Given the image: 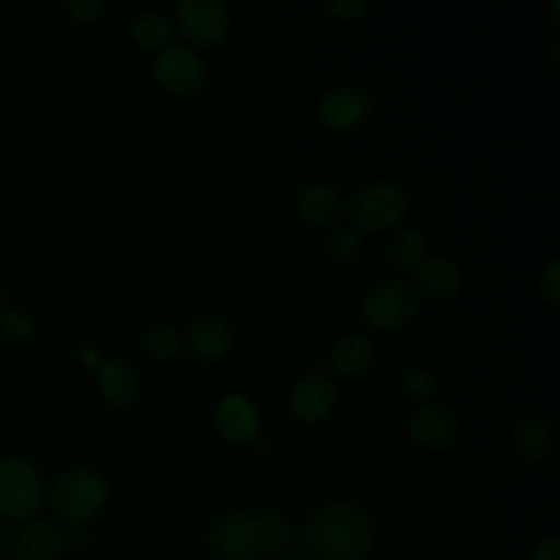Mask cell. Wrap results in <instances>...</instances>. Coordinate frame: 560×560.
Masks as SVG:
<instances>
[{
    "label": "cell",
    "instance_id": "obj_1",
    "mask_svg": "<svg viewBox=\"0 0 560 560\" xmlns=\"http://www.w3.org/2000/svg\"><path fill=\"white\" fill-rule=\"evenodd\" d=\"M293 536L287 514L273 508H252L219 516L206 536L219 560H260L282 551Z\"/></svg>",
    "mask_w": 560,
    "mask_h": 560
},
{
    "label": "cell",
    "instance_id": "obj_2",
    "mask_svg": "<svg viewBox=\"0 0 560 560\" xmlns=\"http://www.w3.org/2000/svg\"><path fill=\"white\" fill-rule=\"evenodd\" d=\"M374 534L363 508L332 501L311 512L300 529V545L313 560H359L372 549Z\"/></svg>",
    "mask_w": 560,
    "mask_h": 560
},
{
    "label": "cell",
    "instance_id": "obj_3",
    "mask_svg": "<svg viewBox=\"0 0 560 560\" xmlns=\"http://www.w3.org/2000/svg\"><path fill=\"white\" fill-rule=\"evenodd\" d=\"M109 486L105 477L88 466L63 470L50 490V501L57 516L70 527L90 521L107 501Z\"/></svg>",
    "mask_w": 560,
    "mask_h": 560
},
{
    "label": "cell",
    "instance_id": "obj_4",
    "mask_svg": "<svg viewBox=\"0 0 560 560\" xmlns=\"http://www.w3.org/2000/svg\"><path fill=\"white\" fill-rule=\"evenodd\" d=\"M44 505V481L37 468L18 455L0 457V514L28 521Z\"/></svg>",
    "mask_w": 560,
    "mask_h": 560
},
{
    "label": "cell",
    "instance_id": "obj_5",
    "mask_svg": "<svg viewBox=\"0 0 560 560\" xmlns=\"http://www.w3.org/2000/svg\"><path fill=\"white\" fill-rule=\"evenodd\" d=\"M348 212L354 228L383 230L405 217L407 195L402 192V188L389 182L365 184L357 188L350 197Z\"/></svg>",
    "mask_w": 560,
    "mask_h": 560
},
{
    "label": "cell",
    "instance_id": "obj_6",
    "mask_svg": "<svg viewBox=\"0 0 560 560\" xmlns=\"http://www.w3.org/2000/svg\"><path fill=\"white\" fill-rule=\"evenodd\" d=\"M416 313V291L400 278L378 280L363 298V317L381 330L405 326Z\"/></svg>",
    "mask_w": 560,
    "mask_h": 560
},
{
    "label": "cell",
    "instance_id": "obj_7",
    "mask_svg": "<svg viewBox=\"0 0 560 560\" xmlns=\"http://www.w3.org/2000/svg\"><path fill=\"white\" fill-rule=\"evenodd\" d=\"M155 77L168 92L186 96L203 83V61L192 48L171 44L155 59Z\"/></svg>",
    "mask_w": 560,
    "mask_h": 560
},
{
    "label": "cell",
    "instance_id": "obj_8",
    "mask_svg": "<svg viewBox=\"0 0 560 560\" xmlns=\"http://www.w3.org/2000/svg\"><path fill=\"white\" fill-rule=\"evenodd\" d=\"M177 24L195 44H214L230 24L228 7L221 0H182L177 4Z\"/></svg>",
    "mask_w": 560,
    "mask_h": 560
},
{
    "label": "cell",
    "instance_id": "obj_9",
    "mask_svg": "<svg viewBox=\"0 0 560 560\" xmlns=\"http://www.w3.org/2000/svg\"><path fill=\"white\" fill-rule=\"evenodd\" d=\"M317 112L328 127L350 131L368 120L372 112V98L363 88L339 85L322 98Z\"/></svg>",
    "mask_w": 560,
    "mask_h": 560
},
{
    "label": "cell",
    "instance_id": "obj_10",
    "mask_svg": "<svg viewBox=\"0 0 560 560\" xmlns=\"http://www.w3.org/2000/svg\"><path fill=\"white\" fill-rule=\"evenodd\" d=\"M66 545V534L52 521L26 523L13 540V560H57Z\"/></svg>",
    "mask_w": 560,
    "mask_h": 560
},
{
    "label": "cell",
    "instance_id": "obj_11",
    "mask_svg": "<svg viewBox=\"0 0 560 560\" xmlns=\"http://www.w3.org/2000/svg\"><path fill=\"white\" fill-rule=\"evenodd\" d=\"M214 422L219 433L230 442H252L258 433V411L245 394H228L221 398Z\"/></svg>",
    "mask_w": 560,
    "mask_h": 560
},
{
    "label": "cell",
    "instance_id": "obj_12",
    "mask_svg": "<svg viewBox=\"0 0 560 560\" xmlns=\"http://www.w3.org/2000/svg\"><path fill=\"white\" fill-rule=\"evenodd\" d=\"M337 389L335 383L322 374L313 372L304 376L291 392V409L304 422L322 420L335 405Z\"/></svg>",
    "mask_w": 560,
    "mask_h": 560
},
{
    "label": "cell",
    "instance_id": "obj_13",
    "mask_svg": "<svg viewBox=\"0 0 560 560\" xmlns=\"http://www.w3.org/2000/svg\"><path fill=\"white\" fill-rule=\"evenodd\" d=\"M409 433L427 448H444L455 438V420L444 407L427 402L409 416Z\"/></svg>",
    "mask_w": 560,
    "mask_h": 560
},
{
    "label": "cell",
    "instance_id": "obj_14",
    "mask_svg": "<svg viewBox=\"0 0 560 560\" xmlns=\"http://www.w3.org/2000/svg\"><path fill=\"white\" fill-rule=\"evenodd\" d=\"M232 346V328L225 319L208 315L197 319L188 330V350L201 361L223 357Z\"/></svg>",
    "mask_w": 560,
    "mask_h": 560
},
{
    "label": "cell",
    "instance_id": "obj_15",
    "mask_svg": "<svg viewBox=\"0 0 560 560\" xmlns=\"http://www.w3.org/2000/svg\"><path fill=\"white\" fill-rule=\"evenodd\" d=\"M98 385L114 407H129L138 396V376L125 359H107L98 368Z\"/></svg>",
    "mask_w": 560,
    "mask_h": 560
},
{
    "label": "cell",
    "instance_id": "obj_16",
    "mask_svg": "<svg viewBox=\"0 0 560 560\" xmlns=\"http://www.w3.org/2000/svg\"><path fill=\"white\" fill-rule=\"evenodd\" d=\"M298 212L308 223L328 225L341 214V195L328 184H308L298 192Z\"/></svg>",
    "mask_w": 560,
    "mask_h": 560
},
{
    "label": "cell",
    "instance_id": "obj_17",
    "mask_svg": "<svg viewBox=\"0 0 560 560\" xmlns=\"http://www.w3.org/2000/svg\"><path fill=\"white\" fill-rule=\"evenodd\" d=\"M418 284L429 298L446 300L459 293L464 284V276L455 262L446 258H433V260H424L418 267Z\"/></svg>",
    "mask_w": 560,
    "mask_h": 560
},
{
    "label": "cell",
    "instance_id": "obj_18",
    "mask_svg": "<svg viewBox=\"0 0 560 560\" xmlns=\"http://www.w3.org/2000/svg\"><path fill=\"white\" fill-rule=\"evenodd\" d=\"M512 442H514V448L518 451L521 457L542 459L549 451L551 433H549V427L540 418L527 416V418H521L516 422L514 433H512Z\"/></svg>",
    "mask_w": 560,
    "mask_h": 560
},
{
    "label": "cell",
    "instance_id": "obj_19",
    "mask_svg": "<svg viewBox=\"0 0 560 560\" xmlns=\"http://www.w3.org/2000/svg\"><path fill=\"white\" fill-rule=\"evenodd\" d=\"M374 357V346L370 339L359 335H348L339 339V343L332 350V368L339 374H359L363 372Z\"/></svg>",
    "mask_w": 560,
    "mask_h": 560
},
{
    "label": "cell",
    "instance_id": "obj_20",
    "mask_svg": "<svg viewBox=\"0 0 560 560\" xmlns=\"http://www.w3.org/2000/svg\"><path fill=\"white\" fill-rule=\"evenodd\" d=\"M389 258L400 269L420 267L427 258V241L418 230H398L389 241Z\"/></svg>",
    "mask_w": 560,
    "mask_h": 560
},
{
    "label": "cell",
    "instance_id": "obj_21",
    "mask_svg": "<svg viewBox=\"0 0 560 560\" xmlns=\"http://www.w3.org/2000/svg\"><path fill=\"white\" fill-rule=\"evenodd\" d=\"M129 33H131L133 42L151 48V46L162 44L168 37L171 22L158 11H142L131 20Z\"/></svg>",
    "mask_w": 560,
    "mask_h": 560
},
{
    "label": "cell",
    "instance_id": "obj_22",
    "mask_svg": "<svg viewBox=\"0 0 560 560\" xmlns=\"http://www.w3.org/2000/svg\"><path fill=\"white\" fill-rule=\"evenodd\" d=\"M144 343L149 348V352L158 359H166L177 354L179 350V335L173 326L168 324H155L147 330L144 335Z\"/></svg>",
    "mask_w": 560,
    "mask_h": 560
},
{
    "label": "cell",
    "instance_id": "obj_23",
    "mask_svg": "<svg viewBox=\"0 0 560 560\" xmlns=\"http://www.w3.org/2000/svg\"><path fill=\"white\" fill-rule=\"evenodd\" d=\"M361 236L354 225H341L328 236V256L335 260H348L359 254Z\"/></svg>",
    "mask_w": 560,
    "mask_h": 560
},
{
    "label": "cell",
    "instance_id": "obj_24",
    "mask_svg": "<svg viewBox=\"0 0 560 560\" xmlns=\"http://www.w3.org/2000/svg\"><path fill=\"white\" fill-rule=\"evenodd\" d=\"M0 326H2V332L9 339H15V341L31 339L33 332H35L33 317L26 311H22V308H7V311H2Z\"/></svg>",
    "mask_w": 560,
    "mask_h": 560
},
{
    "label": "cell",
    "instance_id": "obj_25",
    "mask_svg": "<svg viewBox=\"0 0 560 560\" xmlns=\"http://www.w3.org/2000/svg\"><path fill=\"white\" fill-rule=\"evenodd\" d=\"M402 389L413 398H427L435 389L433 374L422 365H409L400 376Z\"/></svg>",
    "mask_w": 560,
    "mask_h": 560
},
{
    "label": "cell",
    "instance_id": "obj_26",
    "mask_svg": "<svg viewBox=\"0 0 560 560\" xmlns=\"http://www.w3.org/2000/svg\"><path fill=\"white\" fill-rule=\"evenodd\" d=\"M68 11L79 22H96L103 13V4L98 0H70Z\"/></svg>",
    "mask_w": 560,
    "mask_h": 560
},
{
    "label": "cell",
    "instance_id": "obj_27",
    "mask_svg": "<svg viewBox=\"0 0 560 560\" xmlns=\"http://www.w3.org/2000/svg\"><path fill=\"white\" fill-rule=\"evenodd\" d=\"M542 295L551 306H558V293H560V262L553 260L545 273H542V282H540Z\"/></svg>",
    "mask_w": 560,
    "mask_h": 560
},
{
    "label": "cell",
    "instance_id": "obj_28",
    "mask_svg": "<svg viewBox=\"0 0 560 560\" xmlns=\"http://www.w3.org/2000/svg\"><path fill=\"white\" fill-rule=\"evenodd\" d=\"M324 7L330 13H335L337 18L350 20V18H357L365 9V2L363 0H326Z\"/></svg>",
    "mask_w": 560,
    "mask_h": 560
},
{
    "label": "cell",
    "instance_id": "obj_29",
    "mask_svg": "<svg viewBox=\"0 0 560 560\" xmlns=\"http://www.w3.org/2000/svg\"><path fill=\"white\" fill-rule=\"evenodd\" d=\"M532 560H560V538L558 536L542 538L532 549Z\"/></svg>",
    "mask_w": 560,
    "mask_h": 560
},
{
    "label": "cell",
    "instance_id": "obj_30",
    "mask_svg": "<svg viewBox=\"0 0 560 560\" xmlns=\"http://www.w3.org/2000/svg\"><path fill=\"white\" fill-rule=\"evenodd\" d=\"M278 560H306L304 556H298V553H284V556H280Z\"/></svg>",
    "mask_w": 560,
    "mask_h": 560
},
{
    "label": "cell",
    "instance_id": "obj_31",
    "mask_svg": "<svg viewBox=\"0 0 560 560\" xmlns=\"http://www.w3.org/2000/svg\"><path fill=\"white\" fill-rule=\"evenodd\" d=\"M2 311H4V298H2V293H0V315H2Z\"/></svg>",
    "mask_w": 560,
    "mask_h": 560
}]
</instances>
